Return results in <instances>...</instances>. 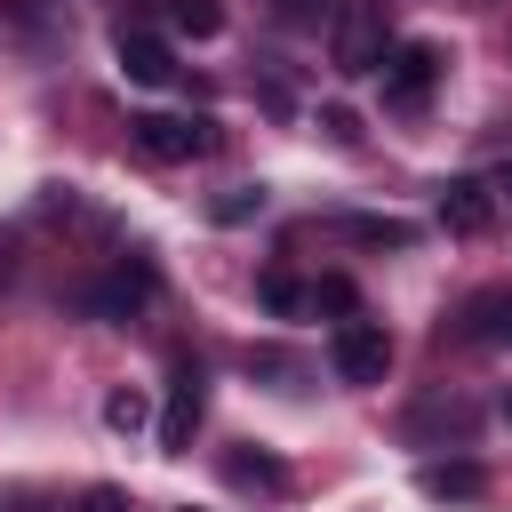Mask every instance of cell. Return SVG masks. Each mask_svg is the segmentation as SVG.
<instances>
[{"label": "cell", "mask_w": 512, "mask_h": 512, "mask_svg": "<svg viewBox=\"0 0 512 512\" xmlns=\"http://www.w3.org/2000/svg\"><path fill=\"white\" fill-rule=\"evenodd\" d=\"M328 360H336L344 384H384V368H392V336H384L376 320H336Z\"/></svg>", "instance_id": "8992f818"}, {"label": "cell", "mask_w": 512, "mask_h": 512, "mask_svg": "<svg viewBox=\"0 0 512 512\" xmlns=\"http://www.w3.org/2000/svg\"><path fill=\"white\" fill-rule=\"evenodd\" d=\"M384 0H336L328 8V56L336 72H376L384 64Z\"/></svg>", "instance_id": "6da1fadb"}, {"label": "cell", "mask_w": 512, "mask_h": 512, "mask_svg": "<svg viewBox=\"0 0 512 512\" xmlns=\"http://www.w3.org/2000/svg\"><path fill=\"white\" fill-rule=\"evenodd\" d=\"M504 416H512V392H504Z\"/></svg>", "instance_id": "7402d4cb"}, {"label": "cell", "mask_w": 512, "mask_h": 512, "mask_svg": "<svg viewBox=\"0 0 512 512\" xmlns=\"http://www.w3.org/2000/svg\"><path fill=\"white\" fill-rule=\"evenodd\" d=\"M440 224L464 232V240H480V232L496 224V192H488L480 176H448V184H440Z\"/></svg>", "instance_id": "52a82bcc"}, {"label": "cell", "mask_w": 512, "mask_h": 512, "mask_svg": "<svg viewBox=\"0 0 512 512\" xmlns=\"http://www.w3.org/2000/svg\"><path fill=\"white\" fill-rule=\"evenodd\" d=\"M200 416H208V368H200L192 352H176V360H168V400H160V448L184 456L192 432H200Z\"/></svg>", "instance_id": "3957f363"}, {"label": "cell", "mask_w": 512, "mask_h": 512, "mask_svg": "<svg viewBox=\"0 0 512 512\" xmlns=\"http://www.w3.org/2000/svg\"><path fill=\"white\" fill-rule=\"evenodd\" d=\"M352 304H360V288H352V280H336V272L312 288V312H352Z\"/></svg>", "instance_id": "e0dca14e"}, {"label": "cell", "mask_w": 512, "mask_h": 512, "mask_svg": "<svg viewBox=\"0 0 512 512\" xmlns=\"http://www.w3.org/2000/svg\"><path fill=\"white\" fill-rule=\"evenodd\" d=\"M464 336L488 344V352H512V288H480L464 304Z\"/></svg>", "instance_id": "9c48e42d"}, {"label": "cell", "mask_w": 512, "mask_h": 512, "mask_svg": "<svg viewBox=\"0 0 512 512\" xmlns=\"http://www.w3.org/2000/svg\"><path fill=\"white\" fill-rule=\"evenodd\" d=\"M224 488H240V496H248V488H256V496H280V488H288V464L264 456V448H256V456L232 448V456H224Z\"/></svg>", "instance_id": "30bf717a"}, {"label": "cell", "mask_w": 512, "mask_h": 512, "mask_svg": "<svg viewBox=\"0 0 512 512\" xmlns=\"http://www.w3.org/2000/svg\"><path fill=\"white\" fill-rule=\"evenodd\" d=\"M152 296H160V264L136 248V256H120V264H112V272H104V280L80 296V304H88L96 320H128V312H144Z\"/></svg>", "instance_id": "5b68a950"}, {"label": "cell", "mask_w": 512, "mask_h": 512, "mask_svg": "<svg viewBox=\"0 0 512 512\" xmlns=\"http://www.w3.org/2000/svg\"><path fill=\"white\" fill-rule=\"evenodd\" d=\"M168 24H176V32H192V40H216V32H224V0H176V8H168Z\"/></svg>", "instance_id": "4fadbf2b"}, {"label": "cell", "mask_w": 512, "mask_h": 512, "mask_svg": "<svg viewBox=\"0 0 512 512\" xmlns=\"http://www.w3.org/2000/svg\"><path fill=\"white\" fill-rule=\"evenodd\" d=\"M112 56H120V72H128L136 88H168V80H176V56H168V40H160V32H120V48H112Z\"/></svg>", "instance_id": "ba28073f"}, {"label": "cell", "mask_w": 512, "mask_h": 512, "mask_svg": "<svg viewBox=\"0 0 512 512\" xmlns=\"http://www.w3.org/2000/svg\"><path fill=\"white\" fill-rule=\"evenodd\" d=\"M416 488H424V496H432V504H472V496H480V488H488V472H480V464H464V456H456V464H424V472H416Z\"/></svg>", "instance_id": "8fae6325"}, {"label": "cell", "mask_w": 512, "mask_h": 512, "mask_svg": "<svg viewBox=\"0 0 512 512\" xmlns=\"http://www.w3.org/2000/svg\"><path fill=\"white\" fill-rule=\"evenodd\" d=\"M320 128H328V136H336V144H352V136H360V120H352V112H344V104H328V112H320Z\"/></svg>", "instance_id": "ac0fdd59"}, {"label": "cell", "mask_w": 512, "mask_h": 512, "mask_svg": "<svg viewBox=\"0 0 512 512\" xmlns=\"http://www.w3.org/2000/svg\"><path fill=\"white\" fill-rule=\"evenodd\" d=\"M336 232H352V240H368V248H408V240H416V224H400V216H344Z\"/></svg>", "instance_id": "7c38bea8"}, {"label": "cell", "mask_w": 512, "mask_h": 512, "mask_svg": "<svg viewBox=\"0 0 512 512\" xmlns=\"http://www.w3.org/2000/svg\"><path fill=\"white\" fill-rule=\"evenodd\" d=\"M256 296H264V304H272V312H280V320H296V312H304V304H312V288H296V280H288V272H264V280H256Z\"/></svg>", "instance_id": "5bb4252c"}, {"label": "cell", "mask_w": 512, "mask_h": 512, "mask_svg": "<svg viewBox=\"0 0 512 512\" xmlns=\"http://www.w3.org/2000/svg\"><path fill=\"white\" fill-rule=\"evenodd\" d=\"M440 72H448V56H440L432 40H400V48H384V64H376L392 112H424L432 88H440Z\"/></svg>", "instance_id": "7a4b0ae2"}, {"label": "cell", "mask_w": 512, "mask_h": 512, "mask_svg": "<svg viewBox=\"0 0 512 512\" xmlns=\"http://www.w3.org/2000/svg\"><path fill=\"white\" fill-rule=\"evenodd\" d=\"M280 16L288 24H312V0H280Z\"/></svg>", "instance_id": "ffe728a7"}, {"label": "cell", "mask_w": 512, "mask_h": 512, "mask_svg": "<svg viewBox=\"0 0 512 512\" xmlns=\"http://www.w3.org/2000/svg\"><path fill=\"white\" fill-rule=\"evenodd\" d=\"M144 416H152V408H144V392H128V384L104 400V424H112V432H144Z\"/></svg>", "instance_id": "9a60e30c"}, {"label": "cell", "mask_w": 512, "mask_h": 512, "mask_svg": "<svg viewBox=\"0 0 512 512\" xmlns=\"http://www.w3.org/2000/svg\"><path fill=\"white\" fill-rule=\"evenodd\" d=\"M496 192H504V200H512V160H504V168H496Z\"/></svg>", "instance_id": "44dd1931"}, {"label": "cell", "mask_w": 512, "mask_h": 512, "mask_svg": "<svg viewBox=\"0 0 512 512\" xmlns=\"http://www.w3.org/2000/svg\"><path fill=\"white\" fill-rule=\"evenodd\" d=\"M128 136L144 160H208L216 152V120H184V112H136Z\"/></svg>", "instance_id": "277c9868"}, {"label": "cell", "mask_w": 512, "mask_h": 512, "mask_svg": "<svg viewBox=\"0 0 512 512\" xmlns=\"http://www.w3.org/2000/svg\"><path fill=\"white\" fill-rule=\"evenodd\" d=\"M264 208V184H232L224 200H216V224H240V216H256Z\"/></svg>", "instance_id": "2e32d148"}, {"label": "cell", "mask_w": 512, "mask_h": 512, "mask_svg": "<svg viewBox=\"0 0 512 512\" xmlns=\"http://www.w3.org/2000/svg\"><path fill=\"white\" fill-rule=\"evenodd\" d=\"M80 512H136V504H128L120 488H88V496H80Z\"/></svg>", "instance_id": "d6986e66"}]
</instances>
